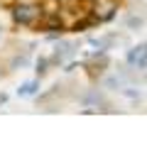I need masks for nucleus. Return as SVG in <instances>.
<instances>
[{
    "mask_svg": "<svg viewBox=\"0 0 147 147\" xmlns=\"http://www.w3.org/2000/svg\"><path fill=\"white\" fill-rule=\"evenodd\" d=\"M127 25H130V27H142V17H130Z\"/></svg>",
    "mask_w": 147,
    "mask_h": 147,
    "instance_id": "6",
    "label": "nucleus"
},
{
    "mask_svg": "<svg viewBox=\"0 0 147 147\" xmlns=\"http://www.w3.org/2000/svg\"><path fill=\"white\" fill-rule=\"evenodd\" d=\"M47 66H49V59H47V57H42V59H37V69H34V71L39 74V76H44V74L49 71Z\"/></svg>",
    "mask_w": 147,
    "mask_h": 147,
    "instance_id": "5",
    "label": "nucleus"
},
{
    "mask_svg": "<svg viewBox=\"0 0 147 147\" xmlns=\"http://www.w3.org/2000/svg\"><path fill=\"white\" fill-rule=\"evenodd\" d=\"M39 79H30V81H22L20 88H17V98H34L39 93Z\"/></svg>",
    "mask_w": 147,
    "mask_h": 147,
    "instance_id": "3",
    "label": "nucleus"
},
{
    "mask_svg": "<svg viewBox=\"0 0 147 147\" xmlns=\"http://www.w3.org/2000/svg\"><path fill=\"white\" fill-rule=\"evenodd\" d=\"M69 57H74V47L64 42L61 47H57V52H54V57H52V64H64Z\"/></svg>",
    "mask_w": 147,
    "mask_h": 147,
    "instance_id": "4",
    "label": "nucleus"
},
{
    "mask_svg": "<svg viewBox=\"0 0 147 147\" xmlns=\"http://www.w3.org/2000/svg\"><path fill=\"white\" fill-rule=\"evenodd\" d=\"M125 64H127L130 69L145 71V69H147V42H145V44H137V47H132V49H127Z\"/></svg>",
    "mask_w": 147,
    "mask_h": 147,
    "instance_id": "2",
    "label": "nucleus"
},
{
    "mask_svg": "<svg viewBox=\"0 0 147 147\" xmlns=\"http://www.w3.org/2000/svg\"><path fill=\"white\" fill-rule=\"evenodd\" d=\"M42 17V7L32 5V3H20L12 7V22L20 27H32L37 20Z\"/></svg>",
    "mask_w": 147,
    "mask_h": 147,
    "instance_id": "1",
    "label": "nucleus"
},
{
    "mask_svg": "<svg viewBox=\"0 0 147 147\" xmlns=\"http://www.w3.org/2000/svg\"><path fill=\"white\" fill-rule=\"evenodd\" d=\"M0 37H3V27H0Z\"/></svg>",
    "mask_w": 147,
    "mask_h": 147,
    "instance_id": "8",
    "label": "nucleus"
},
{
    "mask_svg": "<svg viewBox=\"0 0 147 147\" xmlns=\"http://www.w3.org/2000/svg\"><path fill=\"white\" fill-rule=\"evenodd\" d=\"M3 103H7V96L5 93H0V105H3Z\"/></svg>",
    "mask_w": 147,
    "mask_h": 147,
    "instance_id": "7",
    "label": "nucleus"
}]
</instances>
